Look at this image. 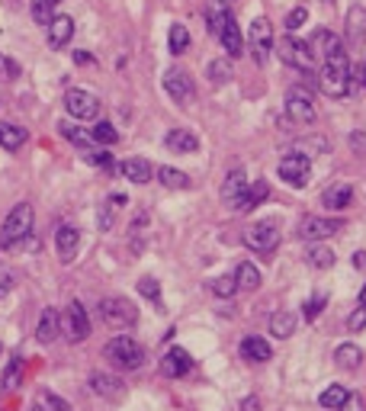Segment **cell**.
<instances>
[{
  "mask_svg": "<svg viewBox=\"0 0 366 411\" xmlns=\"http://www.w3.org/2000/svg\"><path fill=\"white\" fill-rule=\"evenodd\" d=\"M318 87L331 100H344L351 93V58H347V52L325 58V65L318 71Z\"/></svg>",
  "mask_w": 366,
  "mask_h": 411,
  "instance_id": "1",
  "label": "cell"
},
{
  "mask_svg": "<svg viewBox=\"0 0 366 411\" xmlns=\"http://www.w3.org/2000/svg\"><path fill=\"white\" fill-rule=\"evenodd\" d=\"M32 222H36V213H32L29 203H16L10 209V215L4 219V229H0V248L4 251H16L23 248V241L32 235Z\"/></svg>",
  "mask_w": 366,
  "mask_h": 411,
  "instance_id": "2",
  "label": "cell"
},
{
  "mask_svg": "<svg viewBox=\"0 0 366 411\" xmlns=\"http://www.w3.org/2000/svg\"><path fill=\"white\" fill-rule=\"evenodd\" d=\"M103 357H107L116 370H142V363H145V347L129 335H116L113 341H107Z\"/></svg>",
  "mask_w": 366,
  "mask_h": 411,
  "instance_id": "3",
  "label": "cell"
},
{
  "mask_svg": "<svg viewBox=\"0 0 366 411\" xmlns=\"http://www.w3.org/2000/svg\"><path fill=\"white\" fill-rule=\"evenodd\" d=\"M286 116H290L296 126H312L318 109H315V100H312V90L305 84H296L286 90Z\"/></svg>",
  "mask_w": 366,
  "mask_h": 411,
  "instance_id": "4",
  "label": "cell"
},
{
  "mask_svg": "<svg viewBox=\"0 0 366 411\" xmlns=\"http://www.w3.org/2000/svg\"><path fill=\"white\" fill-rule=\"evenodd\" d=\"M100 318H103V325L122 331V328H132L138 321V309L129 302V299L109 296V299H103V302H100Z\"/></svg>",
  "mask_w": 366,
  "mask_h": 411,
  "instance_id": "5",
  "label": "cell"
},
{
  "mask_svg": "<svg viewBox=\"0 0 366 411\" xmlns=\"http://www.w3.org/2000/svg\"><path fill=\"white\" fill-rule=\"evenodd\" d=\"M244 244L257 254H273L276 244H280V225L273 219L254 222L251 229H244Z\"/></svg>",
  "mask_w": 366,
  "mask_h": 411,
  "instance_id": "6",
  "label": "cell"
},
{
  "mask_svg": "<svg viewBox=\"0 0 366 411\" xmlns=\"http://www.w3.org/2000/svg\"><path fill=\"white\" fill-rule=\"evenodd\" d=\"M65 109H68L71 119L90 122L100 116V97L90 90H84V87H71V90L65 93Z\"/></svg>",
  "mask_w": 366,
  "mask_h": 411,
  "instance_id": "7",
  "label": "cell"
},
{
  "mask_svg": "<svg viewBox=\"0 0 366 411\" xmlns=\"http://www.w3.org/2000/svg\"><path fill=\"white\" fill-rule=\"evenodd\" d=\"M276 52H280V61H286L290 68H296V71H315V55H312V48H309V42H299V39H292V36H283L280 39V46H273Z\"/></svg>",
  "mask_w": 366,
  "mask_h": 411,
  "instance_id": "8",
  "label": "cell"
},
{
  "mask_svg": "<svg viewBox=\"0 0 366 411\" xmlns=\"http://www.w3.org/2000/svg\"><path fill=\"white\" fill-rule=\"evenodd\" d=\"M61 335L68 337L71 344H81L90 337V315H87V309L81 302H71L65 309V315H61Z\"/></svg>",
  "mask_w": 366,
  "mask_h": 411,
  "instance_id": "9",
  "label": "cell"
},
{
  "mask_svg": "<svg viewBox=\"0 0 366 411\" xmlns=\"http://www.w3.org/2000/svg\"><path fill=\"white\" fill-rule=\"evenodd\" d=\"M248 36H251V55H254V61H257V65H267L270 61V52H273V23H270L267 16H257V20H254L251 23V32H248Z\"/></svg>",
  "mask_w": 366,
  "mask_h": 411,
  "instance_id": "10",
  "label": "cell"
},
{
  "mask_svg": "<svg viewBox=\"0 0 366 411\" xmlns=\"http://www.w3.org/2000/svg\"><path fill=\"white\" fill-rule=\"evenodd\" d=\"M280 177L286 183H290V187H305V183H309V177H312V158H305V154H286V158L280 161Z\"/></svg>",
  "mask_w": 366,
  "mask_h": 411,
  "instance_id": "11",
  "label": "cell"
},
{
  "mask_svg": "<svg viewBox=\"0 0 366 411\" xmlns=\"http://www.w3.org/2000/svg\"><path fill=\"white\" fill-rule=\"evenodd\" d=\"M164 90L174 103H190L196 97V87H193V77L183 68H168L164 71Z\"/></svg>",
  "mask_w": 366,
  "mask_h": 411,
  "instance_id": "12",
  "label": "cell"
},
{
  "mask_svg": "<svg viewBox=\"0 0 366 411\" xmlns=\"http://www.w3.org/2000/svg\"><path fill=\"white\" fill-rule=\"evenodd\" d=\"M344 229V219H318V215H305L299 222V238L302 241H321V238H331Z\"/></svg>",
  "mask_w": 366,
  "mask_h": 411,
  "instance_id": "13",
  "label": "cell"
},
{
  "mask_svg": "<svg viewBox=\"0 0 366 411\" xmlns=\"http://www.w3.org/2000/svg\"><path fill=\"white\" fill-rule=\"evenodd\" d=\"M248 177H244L241 168H235L229 177H225V183H222V203L229 206V209H235V213H244V196H248Z\"/></svg>",
  "mask_w": 366,
  "mask_h": 411,
  "instance_id": "14",
  "label": "cell"
},
{
  "mask_svg": "<svg viewBox=\"0 0 366 411\" xmlns=\"http://www.w3.org/2000/svg\"><path fill=\"white\" fill-rule=\"evenodd\" d=\"M193 370V357L183 347H170L168 353H164V360H161V373L168 376V379H180V376H187Z\"/></svg>",
  "mask_w": 366,
  "mask_h": 411,
  "instance_id": "15",
  "label": "cell"
},
{
  "mask_svg": "<svg viewBox=\"0 0 366 411\" xmlns=\"http://www.w3.org/2000/svg\"><path fill=\"white\" fill-rule=\"evenodd\" d=\"M55 248H58L61 264H71L77 257V248H81V231L74 225H58L55 231Z\"/></svg>",
  "mask_w": 366,
  "mask_h": 411,
  "instance_id": "16",
  "label": "cell"
},
{
  "mask_svg": "<svg viewBox=\"0 0 366 411\" xmlns=\"http://www.w3.org/2000/svg\"><path fill=\"white\" fill-rule=\"evenodd\" d=\"M46 29H48V46L58 52V48H65L71 42V36H74V20H71L68 13H55Z\"/></svg>",
  "mask_w": 366,
  "mask_h": 411,
  "instance_id": "17",
  "label": "cell"
},
{
  "mask_svg": "<svg viewBox=\"0 0 366 411\" xmlns=\"http://www.w3.org/2000/svg\"><path fill=\"white\" fill-rule=\"evenodd\" d=\"M219 42H222V48H225V55H229V58H238V55L244 52L241 26H238V20L231 13L225 16V26H222V32H219Z\"/></svg>",
  "mask_w": 366,
  "mask_h": 411,
  "instance_id": "18",
  "label": "cell"
},
{
  "mask_svg": "<svg viewBox=\"0 0 366 411\" xmlns=\"http://www.w3.org/2000/svg\"><path fill=\"white\" fill-rule=\"evenodd\" d=\"M309 48H312V55H315V61H325V58H331V55H337V52H344V42L334 36L331 29H318L312 39H309Z\"/></svg>",
  "mask_w": 366,
  "mask_h": 411,
  "instance_id": "19",
  "label": "cell"
},
{
  "mask_svg": "<svg viewBox=\"0 0 366 411\" xmlns=\"http://www.w3.org/2000/svg\"><path fill=\"white\" fill-rule=\"evenodd\" d=\"M321 203L328 206V209H334V213H344V209H351V203H353V187L347 180L331 183L328 190L321 193Z\"/></svg>",
  "mask_w": 366,
  "mask_h": 411,
  "instance_id": "20",
  "label": "cell"
},
{
  "mask_svg": "<svg viewBox=\"0 0 366 411\" xmlns=\"http://www.w3.org/2000/svg\"><path fill=\"white\" fill-rule=\"evenodd\" d=\"M241 357L248 360V363H267V360H273V347H270L264 337L251 335L241 341Z\"/></svg>",
  "mask_w": 366,
  "mask_h": 411,
  "instance_id": "21",
  "label": "cell"
},
{
  "mask_svg": "<svg viewBox=\"0 0 366 411\" xmlns=\"http://www.w3.org/2000/svg\"><path fill=\"white\" fill-rule=\"evenodd\" d=\"M90 389L97 392V396H103V398H113V402L126 396L122 379H119V376H109V373H93L90 376Z\"/></svg>",
  "mask_w": 366,
  "mask_h": 411,
  "instance_id": "22",
  "label": "cell"
},
{
  "mask_svg": "<svg viewBox=\"0 0 366 411\" xmlns=\"http://www.w3.org/2000/svg\"><path fill=\"white\" fill-rule=\"evenodd\" d=\"M164 145L174 154H193V151H199V138H196V132H190V129H174V132H168Z\"/></svg>",
  "mask_w": 366,
  "mask_h": 411,
  "instance_id": "23",
  "label": "cell"
},
{
  "mask_svg": "<svg viewBox=\"0 0 366 411\" xmlns=\"http://www.w3.org/2000/svg\"><path fill=\"white\" fill-rule=\"evenodd\" d=\"M58 335H61V315L55 309H42V318H39V328H36L39 344H52Z\"/></svg>",
  "mask_w": 366,
  "mask_h": 411,
  "instance_id": "24",
  "label": "cell"
},
{
  "mask_svg": "<svg viewBox=\"0 0 366 411\" xmlns=\"http://www.w3.org/2000/svg\"><path fill=\"white\" fill-rule=\"evenodd\" d=\"M119 170H122V177H126V180L138 183V187L151 180V164H148L145 158H126L119 164Z\"/></svg>",
  "mask_w": 366,
  "mask_h": 411,
  "instance_id": "25",
  "label": "cell"
},
{
  "mask_svg": "<svg viewBox=\"0 0 366 411\" xmlns=\"http://www.w3.org/2000/svg\"><path fill=\"white\" fill-rule=\"evenodd\" d=\"M26 145V129L16 122H0V148L7 151H20Z\"/></svg>",
  "mask_w": 366,
  "mask_h": 411,
  "instance_id": "26",
  "label": "cell"
},
{
  "mask_svg": "<svg viewBox=\"0 0 366 411\" xmlns=\"http://www.w3.org/2000/svg\"><path fill=\"white\" fill-rule=\"evenodd\" d=\"M347 39H351V46H363V39H366V10L363 7H351V13H347Z\"/></svg>",
  "mask_w": 366,
  "mask_h": 411,
  "instance_id": "27",
  "label": "cell"
},
{
  "mask_svg": "<svg viewBox=\"0 0 366 411\" xmlns=\"http://www.w3.org/2000/svg\"><path fill=\"white\" fill-rule=\"evenodd\" d=\"M119 206H126V196H122V193H113L107 203L100 206V213H97L100 231H109V229H113V219H116V209H119Z\"/></svg>",
  "mask_w": 366,
  "mask_h": 411,
  "instance_id": "28",
  "label": "cell"
},
{
  "mask_svg": "<svg viewBox=\"0 0 366 411\" xmlns=\"http://www.w3.org/2000/svg\"><path fill=\"white\" fill-rule=\"evenodd\" d=\"M334 251L331 248H325V244H312L309 251H305V264L315 267V270H328V267H334Z\"/></svg>",
  "mask_w": 366,
  "mask_h": 411,
  "instance_id": "29",
  "label": "cell"
},
{
  "mask_svg": "<svg viewBox=\"0 0 366 411\" xmlns=\"http://www.w3.org/2000/svg\"><path fill=\"white\" fill-rule=\"evenodd\" d=\"M270 335L280 337V341L292 337V335H296V315H292V312H276L273 318H270Z\"/></svg>",
  "mask_w": 366,
  "mask_h": 411,
  "instance_id": "30",
  "label": "cell"
},
{
  "mask_svg": "<svg viewBox=\"0 0 366 411\" xmlns=\"http://www.w3.org/2000/svg\"><path fill=\"white\" fill-rule=\"evenodd\" d=\"M235 283H238V290H257L260 270L251 264V260H244V264H238V270H235Z\"/></svg>",
  "mask_w": 366,
  "mask_h": 411,
  "instance_id": "31",
  "label": "cell"
},
{
  "mask_svg": "<svg viewBox=\"0 0 366 411\" xmlns=\"http://www.w3.org/2000/svg\"><path fill=\"white\" fill-rule=\"evenodd\" d=\"M206 77H209V81H212L215 87L229 84V81H231V58H229V55H225V58H215V61H209Z\"/></svg>",
  "mask_w": 366,
  "mask_h": 411,
  "instance_id": "32",
  "label": "cell"
},
{
  "mask_svg": "<svg viewBox=\"0 0 366 411\" xmlns=\"http://www.w3.org/2000/svg\"><path fill=\"white\" fill-rule=\"evenodd\" d=\"M168 48H170V55H183L187 48H190V29L183 23H174L170 26V32H168Z\"/></svg>",
  "mask_w": 366,
  "mask_h": 411,
  "instance_id": "33",
  "label": "cell"
},
{
  "mask_svg": "<svg viewBox=\"0 0 366 411\" xmlns=\"http://www.w3.org/2000/svg\"><path fill=\"white\" fill-rule=\"evenodd\" d=\"M231 10L225 7V4H219V0H212L206 7V26H209V32H212L215 39H219V32H222V26H225V16H229Z\"/></svg>",
  "mask_w": 366,
  "mask_h": 411,
  "instance_id": "34",
  "label": "cell"
},
{
  "mask_svg": "<svg viewBox=\"0 0 366 411\" xmlns=\"http://www.w3.org/2000/svg\"><path fill=\"white\" fill-rule=\"evenodd\" d=\"M20 379H23V360L13 357L7 363V370H4V376H0V392H13L20 386Z\"/></svg>",
  "mask_w": 366,
  "mask_h": 411,
  "instance_id": "35",
  "label": "cell"
},
{
  "mask_svg": "<svg viewBox=\"0 0 366 411\" xmlns=\"http://www.w3.org/2000/svg\"><path fill=\"white\" fill-rule=\"evenodd\" d=\"M334 360H337L341 370H357L360 360H363V353H360L357 344H341V347L334 351Z\"/></svg>",
  "mask_w": 366,
  "mask_h": 411,
  "instance_id": "36",
  "label": "cell"
},
{
  "mask_svg": "<svg viewBox=\"0 0 366 411\" xmlns=\"http://www.w3.org/2000/svg\"><path fill=\"white\" fill-rule=\"evenodd\" d=\"M158 180L168 187V190H187L190 187V177L183 170H174V168H158Z\"/></svg>",
  "mask_w": 366,
  "mask_h": 411,
  "instance_id": "37",
  "label": "cell"
},
{
  "mask_svg": "<svg viewBox=\"0 0 366 411\" xmlns=\"http://www.w3.org/2000/svg\"><path fill=\"white\" fill-rule=\"evenodd\" d=\"M90 138L97 142V145H116V142H119V132H116V126H113V122L100 119L97 126L90 129Z\"/></svg>",
  "mask_w": 366,
  "mask_h": 411,
  "instance_id": "38",
  "label": "cell"
},
{
  "mask_svg": "<svg viewBox=\"0 0 366 411\" xmlns=\"http://www.w3.org/2000/svg\"><path fill=\"white\" fill-rule=\"evenodd\" d=\"M344 398H347V389L344 386H328L325 392L318 396V405L321 408H331V411H337L344 405Z\"/></svg>",
  "mask_w": 366,
  "mask_h": 411,
  "instance_id": "39",
  "label": "cell"
},
{
  "mask_svg": "<svg viewBox=\"0 0 366 411\" xmlns=\"http://www.w3.org/2000/svg\"><path fill=\"white\" fill-rule=\"evenodd\" d=\"M58 129H61V135L68 138L71 145H77V148H81V151H84V148H90V142H93V138L87 135V132H81V129H77L74 122H61Z\"/></svg>",
  "mask_w": 366,
  "mask_h": 411,
  "instance_id": "40",
  "label": "cell"
},
{
  "mask_svg": "<svg viewBox=\"0 0 366 411\" xmlns=\"http://www.w3.org/2000/svg\"><path fill=\"white\" fill-rule=\"evenodd\" d=\"M267 196H270L267 180H254V187H248V196H244V213H248V209H254V206H260Z\"/></svg>",
  "mask_w": 366,
  "mask_h": 411,
  "instance_id": "41",
  "label": "cell"
},
{
  "mask_svg": "<svg viewBox=\"0 0 366 411\" xmlns=\"http://www.w3.org/2000/svg\"><path fill=\"white\" fill-rule=\"evenodd\" d=\"M39 411H71V405L65 402V398H58L55 392H48V389H42L39 392V402H36Z\"/></svg>",
  "mask_w": 366,
  "mask_h": 411,
  "instance_id": "42",
  "label": "cell"
},
{
  "mask_svg": "<svg viewBox=\"0 0 366 411\" xmlns=\"http://www.w3.org/2000/svg\"><path fill=\"white\" fill-rule=\"evenodd\" d=\"M29 10H32V20H36L39 26L52 23V16H55V4H52V0H32Z\"/></svg>",
  "mask_w": 366,
  "mask_h": 411,
  "instance_id": "43",
  "label": "cell"
},
{
  "mask_svg": "<svg viewBox=\"0 0 366 411\" xmlns=\"http://www.w3.org/2000/svg\"><path fill=\"white\" fill-rule=\"evenodd\" d=\"M209 290H212L219 299H231L238 292V283H235V276H215Z\"/></svg>",
  "mask_w": 366,
  "mask_h": 411,
  "instance_id": "44",
  "label": "cell"
},
{
  "mask_svg": "<svg viewBox=\"0 0 366 411\" xmlns=\"http://www.w3.org/2000/svg\"><path fill=\"white\" fill-rule=\"evenodd\" d=\"M138 292L145 299H151V302H161V283L154 280V276H142V280H138Z\"/></svg>",
  "mask_w": 366,
  "mask_h": 411,
  "instance_id": "45",
  "label": "cell"
},
{
  "mask_svg": "<svg viewBox=\"0 0 366 411\" xmlns=\"http://www.w3.org/2000/svg\"><path fill=\"white\" fill-rule=\"evenodd\" d=\"M81 154H84V161L93 164V168H109V164H113V158H109L103 148H84Z\"/></svg>",
  "mask_w": 366,
  "mask_h": 411,
  "instance_id": "46",
  "label": "cell"
},
{
  "mask_svg": "<svg viewBox=\"0 0 366 411\" xmlns=\"http://www.w3.org/2000/svg\"><path fill=\"white\" fill-rule=\"evenodd\" d=\"M13 286H16V274L10 270L7 264H0V299L10 296V292H13Z\"/></svg>",
  "mask_w": 366,
  "mask_h": 411,
  "instance_id": "47",
  "label": "cell"
},
{
  "mask_svg": "<svg viewBox=\"0 0 366 411\" xmlns=\"http://www.w3.org/2000/svg\"><path fill=\"white\" fill-rule=\"evenodd\" d=\"M305 20H309V10H305V7H296L290 16H286V29H290V32L302 29V26H305Z\"/></svg>",
  "mask_w": 366,
  "mask_h": 411,
  "instance_id": "48",
  "label": "cell"
},
{
  "mask_svg": "<svg viewBox=\"0 0 366 411\" xmlns=\"http://www.w3.org/2000/svg\"><path fill=\"white\" fill-rule=\"evenodd\" d=\"M363 328H366V305H360L357 312L347 318V331H353V335H357V331H363Z\"/></svg>",
  "mask_w": 366,
  "mask_h": 411,
  "instance_id": "49",
  "label": "cell"
},
{
  "mask_svg": "<svg viewBox=\"0 0 366 411\" xmlns=\"http://www.w3.org/2000/svg\"><path fill=\"white\" fill-rule=\"evenodd\" d=\"M351 148H353V154H360V158H366V132H363V129L351 132Z\"/></svg>",
  "mask_w": 366,
  "mask_h": 411,
  "instance_id": "50",
  "label": "cell"
},
{
  "mask_svg": "<svg viewBox=\"0 0 366 411\" xmlns=\"http://www.w3.org/2000/svg\"><path fill=\"white\" fill-rule=\"evenodd\" d=\"M337 411H366L363 396H351V392H347V398H344V405Z\"/></svg>",
  "mask_w": 366,
  "mask_h": 411,
  "instance_id": "51",
  "label": "cell"
},
{
  "mask_svg": "<svg viewBox=\"0 0 366 411\" xmlns=\"http://www.w3.org/2000/svg\"><path fill=\"white\" fill-rule=\"evenodd\" d=\"M321 309H325V296H315L312 302H305V318L312 321V318H318L321 315Z\"/></svg>",
  "mask_w": 366,
  "mask_h": 411,
  "instance_id": "52",
  "label": "cell"
},
{
  "mask_svg": "<svg viewBox=\"0 0 366 411\" xmlns=\"http://www.w3.org/2000/svg\"><path fill=\"white\" fill-rule=\"evenodd\" d=\"M16 74H20V68H16V61H10V58H4V55H0V77H7V81H13Z\"/></svg>",
  "mask_w": 366,
  "mask_h": 411,
  "instance_id": "53",
  "label": "cell"
},
{
  "mask_svg": "<svg viewBox=\"0 0 366 411\" xmlns=\"http://www.w3.org/2000/svg\"><path fill=\"white\" fill-rule=\"evenodd\" d=\"M353 267H357V270H366V251L353 254Z\"/></svg>",
  "mask_w": 366,
  "mask_h": 411,
  "instance_id": "54",
  "label": "cell"
},
{
  "mask_svg": "<svg viewBox=\"0 0 366 411\" xmlns=\"http://www.w3.org/2000/svg\"><path fill=\"white\" fill-rule=\"evenodd\" d=\"M241 411H260V402H257V398H244Z\"/></svg>",
  "mask_w": 366,
  "mask_h": 411,
  "instance_id": "55",
  "label": "cell"
},
{
  "mask_svg": "<svg viewBox=\"0 0 366 411\" xmlns=\"http://www.w3.org/2000/svg\"><path fill=\"white\" fill-rule=\"evenodd\" d=\"M74 61H77V65H90V55H87V52H74Z\"/></svg>",
  "mask_w": 366,
  "mask_h": 411,
  "instance_id": "56",
  "label": "cell"
},
{
  "mask_svg": "<svg viewBox=\"0 0 366 411\" xmlns=\"http://www.w3.org/2000/svg\"><path fill=\"white\" fill-rule=\"evenodd\" d=\"M360 81H363V87H366V58H363V68H360Z\"/></svg>",
  "mask_w": 366,
  "mask_h": 411,
  "instance_id": "57",
  "label": "cell"
},
{
  "mask_svg": "<svg viewBox=\"0 0 366 411\" xmlns=\"http://www.w3.org/2000/svg\"><path fill=\"white\" fill-rule=\"evenodd\" d=\"M360 305H366V286L360 290Z\"/></svg>",
  "mask_w": 366,
  "mask_h": 411,
  "instance_id": "58",
  "label": "cell"
},
{
  "mask_svg": "<svg viewBox=\"0 0 366 411\" xmlns=\"http://www.w3.org/2000/svg\"><path fill=\"white\" fill-rule=\"evenodd\" d=\"M219 4H225V7H229V4H231V0H219Z\"/></svg>",
  "mask_w": 366,
  "mask_h": 411,
  "instance_id": "59",
  "label": "cell"
},
{
  "mask_svg": "<svg viewBox=\"0 0 366 411\" xmlns=\"http://www.w3.org/2000/svg\"><path fill=\"white\" fill-rule=\"evenodd\" d=\"M321 4H334V0H321Z\"/></svg>",
  "mask_w": 366,
  "mask_h": 411,
  "instance_id": "60",
  "label": "cell"
},
{
  "mask_svg": "<svg viewBox=\"0 0 366 411\" xmlns=\"http://www.w3.org/2000/svg\"><path fill=\"white\" fill-rule=\"evenodd\" d=\"M52 4H61V0H52Z\"/></svg>",
  "mask_w": 366,
  "mask_h": 411,
  "instance_id": "61",
  "label": "cell"
},
{
  "mask_svg": "<svg viewBox=\"0 0 366 411\" xmlns=\"http://www.w3.org/2000/svg\"><path fill=\"white\" fill-rule=\"evenodd\" d=\"M0 351H4V347H0Z\"/></svg>",
  "mask_w": 366,
  "mask_h": 411,
  "instance_id": "62",
  "label": "cell"
}]
</instances>
